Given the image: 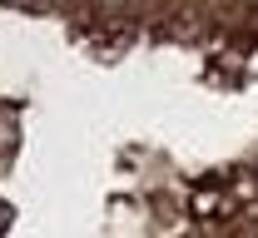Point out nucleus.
Returning <instances> with one entry per match:
<instances>
[{"mask_svg": "<svg viewBox=\"0 0 258 238\" xmlns=\"http://www.w3.org/2000/svg\"><path fill=\"white\" fill-rule=\"evenodd\" d=\"M0 228H5V213H0Z\"/></svg>", "mask_w": 258, "mask_h": 238, "instance_id": "1", "label": "nucleus"}]
</instances>
